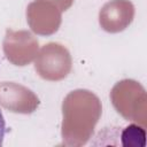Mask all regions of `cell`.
<instances>
[{
  "label": "cell",
  "mask_w": 147,
  "mask_h": 147,
  "mask_svg": "<svg viewBox=\"0 0 147 147\" xmlns=\"http://www.w3.org/2000/svg\"><path fill=\"white\" fill-rule=\"evenodd\" d=\"M102 114L100 99L88 90H75L62 102V144L79 147L93 136Z\"/></svg>",
  "instance_id": "obj_1"
},
{
  "label": "cell",
  "mask_w": 147,
  "mask_h": 147,
  "mask_svg": "<svg viewBox=\"0 0 147 147\" xmlns=\"http://www.w3.org/2000/svg\"><path fill=\"white\" fill-rule=\"evenodd\" d=\"M110 100L116 111L125 119L147 124V95L144 86L133 79H123L114 85Z\"/></svg>",
  "instance_id": "obj_2"
},
{
  "label": "cell",
  "mask_w": 147,
  "mask_h": 147,
  "mask_svg": "<svg viewBox=\"0 0 147 147\" xmlns=\"http://www.w3.org/2000/svg\"><path fill=\"white\" fill-rule=\"evenodd\" d=\"M72 59L63 45L48 42L44 45L34 59V69L45 80L59 82L64 79L71 71Z\"/></svg>",
  "instance_id": "obj_3"
},
{
  "label": "cell",
  "mask_w": 147,
  "mask_h": 147,
  "mask_svg": "<svg viewBox=\"0 0 147 147\" xmlns=\"http://www.w3.org/2000/svg\"><path fill=\"white\" fill-rule=\"evenodd\" d=\"M2 47L7 60L11 64L24 67L36 59L39 51V41L30 31L7 29Z\"/></svg>",
  "instance_id": "obj_4"
},
{
  "label": "cell",
  "mask_w": 147,
  "mask_h": 147,
  "mask_svg": "<svg viewBox=\"0 0 147 147\" xmlns=\"http://www.w3.org/2000/svg\"><path fill=\"white\" fill-rule=\"evenodd\" d=\"M62 11L52 2L36 0L26 8V21L36 34L51 36L55 33L62 22Z\"/></svg>",
  "instance_id": "obj_5"
},
{
  "label": "cell",
  "mask_w": 147,
  "mask_h": 147,
  "mask_svg": "<svg viewBox=\"0 0 147 147\" xmlns=\"http://www.w3.org/2000/svg\"><path fill=\"white\" fill-rule=\"evenodd\" d=\"M39 103V98L30 88L13 82L0 83V106L5 109L17 114H31Z\"/></svg>",
  "instance_id": "obj_6"
},
{
  "label": "cell",
  "mask_w": 147,
  "mask_h": 147,
  "mask_svg": "<svg viewBox=\"0 0 147 147\" xmlns=\"http://www.w3.org/2000/svg\"><path fill=\"white\" fill-rule=\"evenodd\" d=\"M134 18V6L130 0H110L99 11V24L109 33L125 30Z\"/></svg>",
  "instance_id": "obj_7"
},
{
  "label": "cell",
  "mask_w": 147,
  "mask_h": 147,
  "mask_svg": "<svg viewBox=\"0 0 147 147\" xmlns=\"http://www.w3.org/2000/svg\"><path fill=\"white\" fill-rule=\"evenodd\" d=\"M146 138V131L144 126L138 124H131L126 126L122 132L123 146H144Z\"/></svg>",
  "instance_id": "obj_8"
},
{
  "label": "cell",
  "mask_w": 147,
  "mask_h": 147,
  "mask_svg": "<svg viewBox=\"0 0 147 147\" xmlns=\"http://www.w3.org/2000/svg\"><path fill=\"white\" fill-rule=\"evenodd\" d=\"M46 1H49V2L54 3L61 11L68 10L74 3V0H46Z\"/></svg>",
  "instance_id": "obj_9"
},
{
  "label": "cell",
  "mask_w": 147,
  "mask_h": 147,
  "mask_svg": "<svg viewBox=\"0 0 147 147\" xmlns=\"http://www.w3.org/2000/svg\"><path fill=\"white\" fill-rule=\"evenodd\" d=\"M5 133H6V122H5L3 115H2V113L0 110V146H2Z\"/></svg>",
  "instance_id": "obj_10"
}]
</instances>
